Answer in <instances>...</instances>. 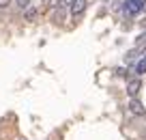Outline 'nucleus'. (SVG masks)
I'll list each match as a JSON object with an SVG mask.
<instances>
[{
  "label": "nucleus",
  "mask_w": 146,
  "mask_h": 140,
  "mask_svg": "<svg viewBox=\"0 0 146 140\" xmlns=\"http://www.w3.org/2000/svg\"><path fill=\"white\" fill-rule=\"evenodd\" d=\"M41 2H50V0H41Z\"/></svg>",
  "instance_id": "nucleus-12"
},
{
  "label": "nucleus",
  "mask_w": 146,
  "mask_h": 140,
  "mask_svg": "<svg viewBox=\"0 0 146 140\" xmlns=\"http://www.w3.org/2000/svg\"><path fill=\"white\" fill-rule=\"evenodd\" d=\"M129 112L135 114V117H146V108L137 101V97H133V99L129 101Z\"/></svg>",
  "instance_id": "nucleus-4"
},
{
  "label": "nucleus",
  "mask_w": 146,
  "mask_h": 140,
  "mask_svg": "<svg viewBox=\"0 0 146 140\" xmlns=\"http://www.w3.org/2000/svg\"><path fill=\"white\" fill-rule=\"evenodd\" d=\"M15 5H17V9L26 11V9H30V0H15Z\"/></svg>",
  "instance_id": "nucleus-8"
},
{
  "label": "nucleus",
  "mask_w": 146,
  "mask_h": 140,
  "mask_svg": "<svg viewBox=\"0 0 146 140\" xmlns=\"http://www.w3.org/2000/svg\"><path fill=\"white\" fill-rule=\"evenodd\" d=\"M133 71H135V76H144L146 73V56H142V58L133 65Z\"/></svg>",
  "instance_id": "nucleus-6"
},
{
  "label": "nucleus",
  "mask_w": 146,
  "mask_h": 140,
  "mask_svg": "<svg viewBox=\"0 0 146 140\" xmlns=\"http://www.w3.org/2000/svg\"><path fill=\"white\" fill-rule=\"evenodd\" d=\"M140 88H142V82H140V78H131V80H127V95L131 97H137V93H140Z\"/></svg>",
  "instance_id": "nucleus-3"
},
{
  "label": "nucleus",
  "mask_w": 146,
  "mask_h": 140,
  "mask_svg": "<svg viewBox=\"0 0 146 140\" xmlns=\"http://www.w3.org/2000/svg\"><path fill=\"white\" fill-rule=\"evenodd\" d=\"M67 13H69V11L64 9V7H56V9H54V13H52V19H54V22H64Z\"/></svg>",
  "instance_id": "nucleus-5"
},
{
  "label": "nucleus",
  "mask_w": 146,
  "mask_h": 140,
  "mask_svg": "<svg viewBox=\"0 0 146 140\" xmlns=\"http://www.w3.org/2000/svg\"><path fill=\"white\" fill-rule=\"evenodd\" d=\"M86 5H88L86 0H69L67 7H69V13L75 17V15H82L84 11H86Z\"/></svg>",
  "instance_id": "nucleus-2"
},
{
  "label": "nucleus",
  "mask_w": 146,
  "mask_h": 140,
  "mask_svg": "<svg viewBox=\"0 0 146 140\" xmlns=\"http://www.w3.org/2000/svg\"><path fill=\"white\" fill-rule=\"evenodd\" d=\"M35 15H36V11H35V9H26V19H32Z\"/></svg>",
  "instance_id": "nucleus-9"
},
{
  "label": "nucleus",
  "mask_w": 146,
  "mask_h": 140,
  "mask_svg": "<svg viewBox=\"0 0 146 140\" xmlns=\"http://www.w3.org/2000/svg\"><path fill=\"white\" fill-rule=\"evenodd\" d=\"M103 2H112V0H103Z\"/></svg>",
  "instance_id": "nucleus-11"
},
{
  "label": "nucleus",
  "mask_w": 146,
  "mask_h": 140,
  "mask_svg": "<svg viewBox=\"0 0 146 140\" xmlns=\"http://www.w3.org/2000/svg\"><path fill=\"white\" fill-rule=\"evenodd\" d=\"M146 11V0H125L120 7V13L125 17H135V15Z\"/></svg>",
  "instance_id": "nucleus-1"
},
{
  "label": "nucleus",
  "mask_w": 146,
  "mask_h": 140,
  "mask_svg": "<svg viewBox=\"0 0 146 140\" xmlns=\"http://www.w3.org/2000/svg\"><path fill=\"white\" fill-rule=\"evenodd\" d=\"M11 2H13V0H0V9H7Z\"/></svg>",
  "instance_id": "nucleus-10"
},
{
  "label": "nucleus",
  "mask_w": 146,
  "mask_h": 140,
  "mask_svg": "<svg viewBox=\"0 0 146 140\" xmlns=\"http://www.w3.org/2000/svg\"><path fill=\"white\" fill-rule=\"evenodd\" d=\"M135 48H142V50L146 48V30L137 35V39H135Z\"/></svg>",
  "instance_id": "nucleus-7"
}]
</instances>
